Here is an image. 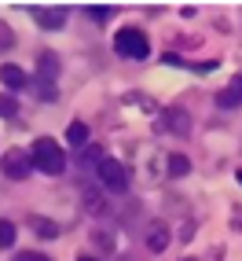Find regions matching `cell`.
Listing matches in <instances>:
<instances>
[{"label": "cell", "instance_id": "obj_2", "mask_svg": "<svg viewBox=\"0 0 242 261\" xmlns=\"http://www.w3.org/2000/svg\"><path fill=\"white\" fill-rule=\"evenodd\" d=\"M114 51H117L121 59H147V56H150V41H147L143 30L125 26V30L114 37Z\"/></svg>", "mask_w": 242, "mask_h": 261}, {"label": "cell", "instance_id": "obj_4", "mask_svg": "<svg viewBox=\"0 0 242 261\" xmlns=\"http://www.w3.org/2000/svg\"><path fill=\"white\" fill-rule=\"evenodd\" d=\"M0 169H4L8 180H26L33 173V159H29V151H22V147H8V154L0 159Z\"/></svg>", "mask_w": 242, "mask_h": 261}, {"label": "cell", "instance_id": "obj_17", "mask_svg": "<svg viewBox=\"0 0 242 261\" xmlns=\"http://www.w3.org/2000/svg\"><path fill=\"white\" fill-rule=\"evenodd\" d=\"M15 111H19V103L11 96H0V118H15Z\"/></svg>", "mask_w": 242, "mask_h": 261}, {"label": "cell", "instance_id": "obj_3", "mask_svg": "<svg viewBox=\"0 0 242 261\" xmlns=\"http://www.w3.org/2000/svg\"><path fill=\"white\" fill-rule=\"evenodd\" d=\"M96 173H99V184L107 191H125L129 188V169L117 159H107V154H103V159L96 162Z\"/></svg>", "mask_w": 242, "mask_h": 261}, {"label": "cell", "instance_id": "obj_14", "mask_svg": "<svg viewBox=\"0 0 242 261\" xmlns=\"http://www.w3.org/2000/svg\"><path fill=\"white\" fill-rule=\"evenodd\" d=\"M15 236H19V228H15L11 221H0V250L15 247Z\"/></svg>", "mask_w": 242, "mask_h": 261}, {"label": "cell", "instance_id": "obj_5", "mask_svg": "<svg viewBox=\"0 0 242 261\" xmlns=\"http://www.w3.org/2000/svg\"><path fill=\"white\" fill-rule=\"evenodd\" d=\"M29 15L41 30H63L66 26V8H29Z\"/></svg>", "mask_w": 242, "mask_h": 261}, {"label": "cell", "instance_id": "obj_19", "mask_svg": "<svg viewBox=\"0 0 242 261\" xmlns=\"http://www.w3.org/2000/svg\"><path fill=\"white\" fill-rule=\"evenodd\" d=\"M15 261H48V257L37 254V250H26V254H15Z\"/></svg>", "mask_w": 242, "mask_h": 261}, {"label": "cell", "instance_id": "obj_7", "mask_svg": "<svg viewBox=\"0 0 242 261\" xmlns=\"http://www.w3.org/2000/svg\"><path fill=\"white\" fill-rule=\"evenodd\" d=\"M55 77H59V56L55 51H41L37 56V81L55 85Z\"/></svg>", "mask_w": 242, "mask_h": 261}, {"label": "cell", "instance_id": "obj_10", "mask_svg": "<svg viewBox=\"0 0 242 261\" xmlns=\"http://www.w3.org/2000/svg\"><path fill=\"white\" fill-rule=\"evenodd\" d=\"M217 103H220L224 111L238 107V103H242V77H235V81H231V89H224V92L217 96Z\"/></svg>", "mask_w": 242, "mask_h": 261}, {"label": "cell", "instance_id": "obj_18", "mask_svg": "<svg viewBox=\"0 0 242 261\" xmlns=\"http://www.w3.org/2000/svg\"><path fill=\"white\" fill-rule=\"evenodd\" d=\"M92 239H96V243H99V247H103V250H114V239H110V236H107V232H96V236H92Z\"/></svg>", "mask_w": 242, "mask_h": 261}, {"label": "cell", "instance_id": "obj_8", "mask_svg": "<svg viewBox=\"0 0 242 261\" xmlns=\"http://www.w3.org/2000/svg\"><path fill=\"white\" fill-rule=\"evenodd\" d=\"M0 85H4V89H11V92H19V89H26V85H29V77L22 74V66L4 63V66H0Z\"/></svg>", "mask_w": 242, "mask_h": 261}, {"label": "cell", "instance_id": "obj_22", "mask_svg": "<svg viewBox=\"0 0 242 261\" xmlns=\"http://www.w3.org/2000/svg\"><path fill=\"white\" fill-rule=\"evenodd\" d=\"M180 261H195V257H180Z\"/></svg>", "mask_w": 242, "mask_h": 261}, {"label": "cell", "instance_id": "obj_21", "mask_svg": "<svg viewBox=\"0 0 242 261\" xmlns=\"http://www.w3.org/2000/svg\"><path fill=\"white\" fill-rule=\"evenodd\" d=\"M238 184H242V169H238Z\"/></svg>", "mask_w": 242, "mask_h": 261}, {"label": "cell", "instance_id": "obj_20", "mask_svg": "<svg viewBox=\"0 0 242 261\" xmlns=\"http://www.w3.org/2000/svg\"><path fill=\"white\" fill-rule=\"evenodd\" d=\"M77 261H96V257H77Z\"/></svg>", "mask_w": 242, "mask_h": 261}, {"label": "cell", "instance_id": "obj_16", "mask_svg": "<svg viewBox=\"0 0 242 261\" xmlns=\"http://www.w3.org/2000/svg\"><path fill=\"white\" fill-rule=\"evenodd\" d=\"M33 92H37L44 103H55V96H59V92H55V85H44V81H33Z\"/></svg>", "mask_w": 242, "mask_h": 261}, {"label": "cell", "instance_id": "obj_6", "mask_svg": "<svg viewBox=\"0 0 242 261\" xmlns=\"http://www.w3.org/2000/svg\"><path fill=\"white\" fill-rule=\"evenodd\" d=\"M162 121H165V133H172V136H187L191 133V114H187L184 107H169L162 114Z\"/></svg>", "mask_w": 242, "mask_h": 261}, {"label": "cell", "instance_id": "obj_13", "mask_svg": "<svg viewBox=\"0 0 242 261\" xmlns=\"http://www.w3.org/2000/svg\"><path fill=\"white\" fill-rule=\"evenodd\" d=\"M66 140H70L74 147H84V144H88V125H84V121H70V129H66Z\"/></svg>", "mask_w": 242, "mask_h": 261}, {"label": "cell", "instance_id": "obj_15", "mask_svg": "<svg viewBox=\"0 0 242 261\" xmlns=\"http://www.w3.org/2000/svg\"><path fill=\"white\" fill-rule=\"evenodd\" d=\"M84 11H88V19H92V22H107L117 8H110V4H92V8H84Z\"/></svg>", "mask_w": 242, "mask_h": 261}, {"label": "cell", "instance_id": "obj_1", "mask_svg": "<svg viewBox=\"0 0 242 261\" xmlns=\"http://www.w3.org/2000/svg\"><path fill=\"white\" fill-rule=\"evenodd\" d=\"M29 159H33V166H37L41 173H48V177H59V173L66 169V151L55 140H48V136H41V140L29 147Z\"/></svg>", "mask_w": 242, "mask_h": 261}, {"label": "cell", "instance_id": "obj_9", "mask_svg": "<svg viewBox=\"0 0 242 261\" xmlns=\"http://www.w3.org/2000/svg\"><path fill=\"white\" fill-rule=\"evenodd\" d=\"M143 243H147V250H150V254H162V250L169 247V228H165L162 221H158V224H150L147 236H143Z\"/></svg>", "mask_w": 242, "mask_h": 261}, {"label": "cell", "instance_id": "obj_11", "mask_svg": "<svg viewBox=\"0 0 242 261\" xmlns=\"http://www.w3.org/2000/svg\"><path fill=\"white\" fill-rule=\"evenodd\" d=\"M29 228H33V236H41V239H55L59 236V224L48 221V217H29Z\"/></svg>", "mask_w": 242, "mask_h": 261}, {"label": "cell", "instance_id": "obj_12", "mask_svg": "<svg viewBox=\"0 0 242 261\" xmlns=\"http://www.w3.org/2000/svg\"><path fill=\"white\" fill-rule=\"evenodd\" d=\"M169 177L172 180H180V177H187V173H191V159H187V154H169Z\"/></svg>", "mask_w": 242, "mask_h": 261}]
</instances>
